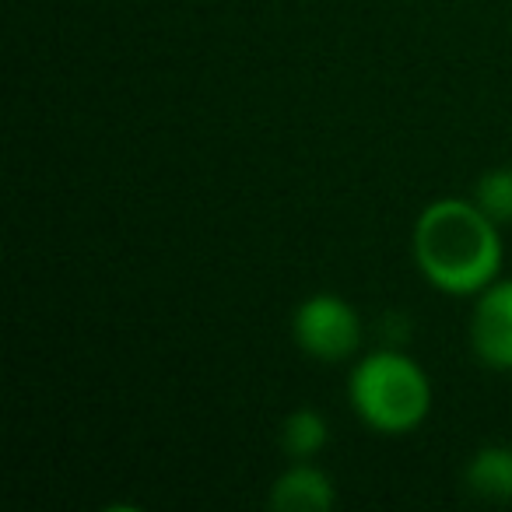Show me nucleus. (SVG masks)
Returning a JSON list of instances; mask_svg holds the SVG:
<instances>
[{
  "label": "nucleus",
  "instance_id": "nucleus-1",
  "mask_svg": "<svg viewBox=\"0 0 512 512\" xmlns=\"http://www.w3.org/2000/svg\"><path fill=\"white\" fill-rule=\"evenodd\" d=\"M411 253L421 278L456 299H474L502 278V232L470 197L432 200L414 221Z\"/></svg>",
  "mask_w": 512,
  "mask_h": 512
},
{
  "label": "nucleus",
  "instance_id": "nucleus-2",
  "mask_svg": "<svg viewBox=\"0 0 512 512\" xmlns=\"http://www.w3.org/2000/svg\"><path fill=\"white\" fill-rule=\"evenodd\" d=\"M348 400L369 432L411 435L432 414V379L411 355L386 344L355 362L348 376Z\"/></svg>",
  "mask_w": 512,
  "mask_h": 512
},
{
  "label": "nucleus",
  "instance_id": "nucleus-3",
  "mask_svg": "<svg viewBox=\"0 0 512 512\" xmlns=\"http://www.w3.org/2000/svg\"><path fill=\"white\" fill-rule=\"evenodd\" d=\"M292 337L302 355L316 362H348L362 351V316L348 299L334 292H316L302 299L292 313Z\"/></svg>",
  "mask_w": 512,
  "mask_h": 512
},
{
  "label": "nucleus",
  "instance_id": "nucleus-4",
  "mask_svg": "<svg viewBox=\"0 0 512 512\" xmlns=\"http://www.w3.org/2000/svg\"><path fill=\"white\" fill-rule=\"evenodd\" d=\"M470 348L477 362L495 372H512V278H495L474 295Z\"/></svg>",
  "mask_w": 512,
  "mask_h": 512
},
{
  "label": "nucleus",
  "instance_id": "nucleus-5",
  "mask_svg": "<svg viewBox=\"0 0 512 512\" xmlns=\"http://www.w3.org/2000/svg\"><path fill=\"white\" fill-rule=\"evenodd\" d=\"M337 502V488L313 460H288V467L271 484L267 505L278 512H327Z\"/></svg>",
  "mask_w": 512,
  "mask_h": 512
},
{
  "label": "nucleus",
  "instance_id": "nucleus-6",
  "mask_svg": "<svg viewBox=\"0 0 512 512\" xmlns=\"http://www.w3.org/2000/svg\"><path fill=\"white\" fill-rule=\"evenodd\" d=\"M463 484L484 502H512V446L491 442L467 460Z\"/></svg>",
  "mask_w": 512,
  "mask_h": 512
},
{
  "label": "nucleus",
  "instance_id": "nucleus-7",
  "mask_svg": "<svg viewBox=\"0 0 512 512\" xmlns=\"http://www.w3.org/2000/svg\"><path fill=\"white\" fill-rule=\"evenodd\" d=\"M330 439V425L316 407H295L285 421H281V449H285L288 460H313L323 453Z\"/></svg>",
  "mask_w": 512,
  "mask_h": 512
},
{
  "label": "nucleus",
  "instance_id": "nucleus-8",
  "mask_svg": "<svg viewBox=\"0 0 512 512\" xmlns=\"http://www.w3.org/2000/svg\"><path fill=\"white\" fill-rule=\"evenodd\" d=\"M470 200H474L498 228L512 225V165H495V169H488L484 176H477Z\"/></svg>",
  "mask_w": 512,
  "mask_h": 512
}]
</instances>
